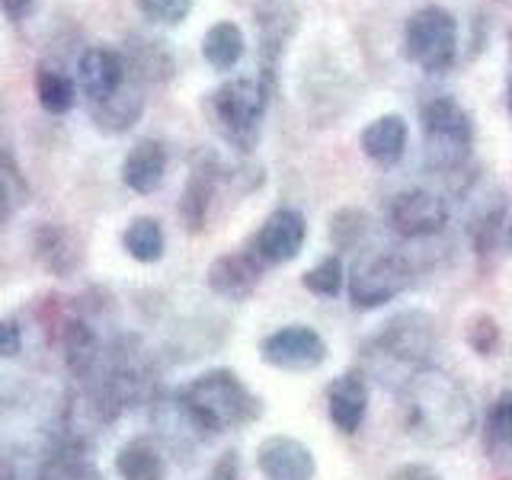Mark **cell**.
<instances>
[{
  "label": "cell",
  "mask_w": 512,
  "mask_h": 480,
  "mask_svg": "<svg viewBox=\"0 0 512 480\" xmlns=\"http://www.w3.org/2000/svg\"><path fill=\"white\" fill-rule=\"evenodd\" d=\"M400 416H404L407 436L423 448H455L477 426L468 388L436 365H426L404 381Z\"/></svg>",
  "instance_id": "6da1fadb"
},
{
  "label": "cell",
  "mask_w": 512,
  "mask_h": 480,
  "mask_svg": "<svg viewBox=\"0 0 512 480\" xmlns=\"http://www.w3.org/2000/svg\"><path fill=\"white\" fill-rule=\"evenodd\" d=\"M176 407L202 436H221V432L244 429L260 420V397H256L231 368H212L199 378L183 384L176 394Z\"/></svg>",
  "instance_id": "7a4b0ae2"
},
{
  "label": "cell",
  "mask_w": 512,
  "mask_h": 480,
  "mask_svg": "<svg viewBox=\"0 0 512 480\" xmlns=\"http://www.w3.org/2000/svg\"><path fill=\"white\" fill-rule=\"evenodd\" d=\"M423 154L432 170L455 173L468 164L474 148V122L455 96H432L420 109Z\"/></svg>",
  "instance_id": "3957f363"
},
{
  "label": "cell",
  "mask_w": 512,
  "mask_h": 480,
  "mask_svg": "<svg viewBox=\"0 0 512 480\" xmlns=\"http://www.w3.org/2000/svg\"><path fill=\"white\" fill-rule=\"evenodd\" d=\"M269 103V87L260 77H234L208 96V116L237 151H250L260 138L263 112Z\"/></svg>",
  "instance_id": "277c9868"
},
{
  "label": "cell",
  "mask_w": 512,
  "mask_h": 480,
  "mask_svg": "<svg viewBox=\"0 0 512 480\" xmlns=\"http://www.w3.org/2000/svg\"><path fill=\"white\" fill-rule=\"evenodd\" d=\"M404 55L426 74H445L458 61V20L436 4L416 10L404 26Z\"/></svg>",
  "instance_id": "5b68a950"
},
{
  "label": "cell",
  "mask_w": 512,
  "mask_h": 480,
  "mask_svg": "<svg viewBox=\"0 0 512 480\" xmlns=\"http://www.w3.org/2000/svg\"><path fill=\"white\" fill-rule=\"evenodd\" d=\"M413 282V269L400 253H368L349 272V298L359 311H372L404 295Z\"/></svg>",
  "instance_id": "8992f818"
},
{
  "label": "cell",
  "mask_w": 512,
  "mask_h": 480,
  "mask_svg": "<svg viewBox=\"0 0 512 480\" xmlns=\"http://www.w3.org/2000/svg\"><path fill=\"white\" fill-rule=\"evenodd\" d=\"M432 343H436L432 317L423 311H404L384 324V330L375 340V349H378V356L391 359L397 365H413V372H420V368H426Z\"/></svg>",
  "instance_id": "52a82bcc"
},
{
  "label": "cell",
  "mask_w": 512,
  "mask_h": 480,
  "mask_svg": "<svg viewBox=\"0 0 512 480\" xmlns=\"http://www.w3.org/2000/svg\"><path fill=\"white\" fill-rule=\"evenodd\" d=\"M384 218H388V228L407 240H420V237H436L445 231L448 224V205L442 196L429 189H404L394 192L384 205Z\"/></svg>",
  "instance_id": "ba28073f"
},
{
  "label": "cell",
  "mask_w": 512,
  "mask_h": 480,
  "mask_svg": "<svg viewBox=\"0 0 512 480\" xmlns=\"http://www.w3.org/2000/svg\"><path fill=\"white\" fill-rule=\"evenodd\" d=\"M260 356L272 368H285V372H311V368L324 365L327 343L314 327L308 324H288L272 330L260 343Z\"/></svg>",
  "instance_id": "9c48e42d"
},
{
  "label": "cell",
  "mask_w": 512,
  "mask_h": 480,
  "mask_svg": "<svg viewBox=\"0 0 512 480\" xmlns=\"http://www.w3.org/2000/svg\"><path fill=\"white\" fill-rule=\"evenodd\" d=\"M304 240H308V221L298 208H276L253 234L250 250L263 266H282L304 250Z\"/></svg>",
  "instance_id": "30bf717a"
},
{
  "label": "cell",
  "mask_w": 512,
  "mask_h": 480,
  "mask_svg": "<svg viewBox=\"0 0 512 480\" xmlns=\"http://www.w3.org/2000/svg\"><path fill=\"white\" fill-rule=\"evenodd\" d=\"M128 80H132V71H128L125 55L116 52V48L93 45L80 55L77 87L87 96L90 106H100V103L112 100V96H119L128 87Z\"/></svg>",
  "instance_id": "8fae6325"
},
{
  "label": "cell",
  "mask_w": 512,
  "mask_h": 480,
  "mask_svg": "<svg viewBox=\"0 0 512 480\" xmlns=\"http://www.w3.org/2000/svg\"><path fill=\"white\" fill-rule=\"evenodd\" d=\"M256 468L266 480H314V452L295 436H269L256 448Z\"/></svg>",
  "instance_id": "7c38bea8"
},
{
  "label": "cell",
  "mask_w": 512,
  "mask_h": 480,
  "mask_svg": "<svg viewBox=\"0 0 512 480\" xmlns=\"http://www.w3.org/2000/svg\"><path fill=\"white\" fill-rule=\"evenodd\" d=\"M263 276V263L256 260V253L247 250H237V253H224L218 260L208 266V288L221 298H231V301H244L253 295V288L260 285Z\"/></svg>",
  "instance_id": "4fadbf2b"
},
{
  "label": "cell",
  "mask_w": 512,
  "mask_h": 480,
  "mask_svg": "<svg viewBox=\"0 0 512 480\" xmlns=\"http://www.w3.org/2000/svg\"><path fill=\"white\" fill-rule=\"evenodd\" d=\"M327 413L330 423L343 436H356L368 413V381L359 368H349L327 388Z\"/></svg>",
  "instance_id": "5bb4252c"
},
{
  "label": "cell",
  "mask_w": 512,
  "mask_h": 480,
  "mask_svg": "<svg viewBox=\"0 0 512 480\" xmlns=\"http://www.w3.org/2000/svg\"><path fill=\"white\" fill-rule=\"evenodd\" d=\"M167 180V151L164 144L154 138L138 141L132 151L122 160V183L138 192V196H148V192H157Z\"/></svg>",
  "instance_id": "9a60e30c"
},
{
  "label": "cell",
  "mask_w": 512,
  "mask_h": 480,
  "mask_svg": "<svg viewBox=\"0 0 512 480\" xmlns=\"http://www.w3.org/2000/svg\"><path fill=\"white\" fill-rule=\"evenodd\" d=\"M218 183H221V167L215 160H199L192 167V176L180 199V218L186 224V231L199 234L208 224V212H212V202L218 196Z\"/></svg>",
  "instance_id": "2e32d148"
},
{
  "label": "cell",
  "mask_w": 512,
  "mask_h": 480,
  "mask_svg": "<svg viewBox=\"0 0 512 480\" xmlns=\"http://www.w3.org/2000/svg\"><path fill=\"white\" fill-rule=\"evenodd\" d=\"M298 26V13L295 7L276 0L272 7L260 10V61H263V84H272V74H276V64L285 52V42L295 36Z\"/></svg>",
  "instance_id": "e0dca14e"
},
{
  "label": "cell",
  "mask_w": 512,
  "mask_h": 480,
  "mask_svg": "<svg viewBox=\"0 0 512 480\" xmlns=\"http://www.w3.org/2000/svg\"><path fill=\"white\" fill-rule=\"evenodd\" d=\"M407 135L410 128L404 122V116H397V112H388V116H378L375 122H368L362 128V154L368 160H375L381 167H391L397 164L400 157L407 151Z\"/></svg>",
  "instance_id": "ac0fdd59"
},
{
  "label": "cell",
  "mask_w": 512,
  "mask_h": 480,
  "mask_svg": "<svg viewBox=\"0 0 512 480\" xmlns=\"http://www.w3.org/2000/svg\"><path fill=\"white\" fill-rule=\"evenodd\" d=\"M61 352H64V365L77 381H90L96 378V368L103 362V349L96 333L84 324V320H64L61 327Z\"/></svg>",
  "instance_id": "d6986e66"
},
{
  "label": "cell",
  "mask_w": 512,
  "mask_h": 480,
  "mask_svg": "<svg viewBox=\"0 0 512 480\" xmlns=\"http://www.w3.org/2000/svg\"><path fill=\"white\" fill-rule=\"evenodd\" d=\"M116 471L122 480H164L167 458L151 439H128L116 452Z\"/></svg>",
  "instance_id": "ffe728a7"
},
{
  "label": "cell",
  "mask_w": 512,
  "mask_h": 480,
  "mask_svg": "<svg viewBox=\"0 0 512 480\" xmlns=\"http://www.w3.org/2000/svg\"><path fill=\"white\" fill-rule=\"evenodd\" d=\"M141 109H144V84H138V80L132 77L119 96H112V100H106L100 106H90V116L96 125L103 128V132L119 135V132H128V128L138 122Z\"/></svg>",
  "instance_id": "44dd1931"
},
{
  "label": "cell",
  "mask_w": 512,
  "mask_h": 480,
  "mask_svg": "<svg viewBox=\"0 0 512 480\" xmlns=\"http://www.w3.org/2000/svg\"><path fill=\"white\" fill-rule=\"evenodd\" d=\"M247 52V39H244V29L231 20H221L212 29L205 32L202 39V58L212 64L215 71H231L240 64Z\"/></svg>",
  "instance_id": "7402d4cb"
},
{
  "label": "cell",
  "mask_w": 512,
  "mask_h": 480,
  "mask_svg": "<svg viewBox=\"0 0 512 480\" xmlns=\"http://www.w3.org/2000/svg\"><path fill=\"white\" fill-rule=\"evenodd\" d=\"M122 247L138 263H157V260H164L167 237L157 218L141 215L135 221H128V228L122 231Z\"/></svg>",
  "instance_id": "603a6c76"
},
{
  "label": "cell",
  "mask_w": 512,
  "mask_h": 480,
  "mask_svg": "<svg viewBox=\"0 0 512 480\" xmlns=\"http://www.w3.org/2000/svg\"><path fill=\"white\" fill-rule=\"evenodd\" d=\"M484 448L493 461L512 458V388L493 400L484 420Z\"/></svg>",
  "instance_id": "cb8c5ba5"
},
{
  "label": "cell",
  "mask_w": 512,
  "mask_h": 480,
  "mask_svg": "<svg viewBox=\"0 0 512 480\" xmlns=\"http://www.w3.org/2000/svg\"><path fill=\"white\" fill-rule=\"evenodd\" d=\"M128 71L138 80V84H157V80H167L173 74V58L164 48V42H135L128 45L125 52Z\"/></svg>",
  "instance_id": "d4e9b609"
},
{
  "label": "cell",
  "mask_w": 512,
  "mask_h": 480,
  "mask_svg": "<svg viewBox=\"0 0 512 480\" xmlns=\"http://www.w3.org/2000/svg\"><path fill=\"white\" fill-rule=\"evenodd\" d=\"M36 96H39V106L45 112L64 116V112H71L77 103V84L64 71L42 64V68L36 71Z\"/></svg>",
  "instance_id": "484cf974"
},
{
  "label": "cell",
  "mask_w": 512,
  "mask_h": 480,
  "mask_svg": "<svg viewBox=\"0 0 512 480\" xmlns=\"http://www.w3.org/2000/svg\"><path fill=\"white\" fill-rule=\"evenodd\" d=\"M36 253H39V260L52 269V272H68L77 260V253H74V244H71V237L64 234L61 228H52V224H45V228H39L36 234Z\"/></svg>",
  "instance_id": "4316f807"
},
{
  "label": "cell",
  "mask_w": 512,
  "mask_h": 480,
  "mask_svg": "<svg viewBox=\"0 0 512 480\" xmlns=\"http://www.w3.org/2000/svg\"><path fill=\"white\" fill-rule=\"evenodd\" d=\"M346 269H343V260L340 256H324L317 266H311L308 272L301 276V285L308 288V292L320 295V298H336L343 292L346 285Z\"/></svg>",
  "instance_id": "83f0119b"
},
{
  "label": "cell",
  "mask_w": 512,
  "mask_h": 480,
  "mask_svg": "<svg viewBox=\"0 0 512 480\" xmlns=\"http://www.w3.org/2000/svg\"><path fill=\"white\" fill-rule=\"evenodd\" d=\"M0 186H4V218L10 221L29 202V183L10 151H4V160H0Z\"/></svg>",
  "instance_id": "f1b7e54d"
},
{
  "label": "cell",
  "mask_w": 512,
  "mask_h": 480,
  "mask_svg": "<svg viewBox=\"0 0 512 480\" xmlns=\"http://www.w3.org/2000/svg\"><path fill=\"white\" fill-rule=\"evenodd\" d=\"M464 340L477 356H493L500 349V324L490 314H474L464 327Z\"/></svg>",
  "instance_id": "f546056e"
},
{
  "label": "cell",
  "mask_w": 512,
  "mask_h": 480,
  "mask_svg": "<svg viewBox=\"0 0 512 480\" xmlns=\"http://www.w3.org/2000/svg\"><path fill=\"white\" fill-rule=\"evenodd\" d=\"M138 10L144 13V20H151V23L180 26L192 10V0H138Z\"/></svg>",
  "instance_id": "4dcf8cb0"
},
{
  "label": "cell",
  "mask_w": 512,
  "mask_h": 480,
  "mask_svg": "<svg viewBox=\"0 0 512 480\" xmlns=\"http://www.w3.org/2000/svg\"><path fill=\"white\" fill-rule=\"evenodd\" d=\"M0 333H4V343H0V356L4 359H16L23 349V336H20V324H16L13 317L4 320V327H0Z\"/></svg>",
  "instance_id": "1f68e13d"
},
{
  "label": "cell",
  "mask_w": 512,
  "mask_h": 480,
  "mask_svg": "<svg viewBox=\"0 0 512 480\" xmlns=\"http://www.w3.org/2000/svg\"><path fill=\"white\" fill-rule=\"evenodd\" d=\"M205 480H240V458H237V452H224L212 464V471H208Z\"/></svg>",
  "instance_id": "d6a6232c"
},
{
  "label": "cell",
  "mask_w": 512,
  "mask_h": 480,
  "mask_svg": "<svg viewBox=\"0 0 512 480\" xmlns=\"http://www.w3.org/2000/svg\"><path fill=\"white\" fill-rule=\"evenodd\" d=\"M391 480H442L436 471L429 468V464H400V468L391 474Z\"/></svg>",
  "instance_id": "836d02e7"
},
{
  "label": "cell",
  "mask_w": 512,
  "mask_h": 480,
  "mask_svg": "<svg viewBox=\"0 0 512 480\" xmlns=\"http://www.w3.org/2000/svg\"><path fill=\"white\" fill-rule=\"evenodd\" d=\"M0 4H4V13H7L10 23H20L23 16L29 13V7L36 4V0H0Z\"/></svg>",
  "instance_id": "e575fe53"
},
{
  "label": "cell",
  "mask_w": 512,
  "mask_h": 480,
  "mask_svg": "<svg viewBox=\"0 0 512 480\" xmlns=\"http://www.w3.org/2000/svg\"><path fill=\"white\" fill-rule=\"evenodd\" d=\"M506 112L512 119V29H509V84H506Z\"/></svg>",
  "instance_id": "d590c367"
},
{
  "label": "cell",
  "mask_w": 512,
  "mask_h": 480,
  "mask_svg": "<svg viewBox=\"0 0 512 480\" xmlns=\"http://www.w3.org/2000/svg\"><path fill=\"white\" fill-rule=\"evenodd\" d=\"M240 4H247V7H256V10H266V7H272L276 0H240Z\"/></svg>",
  "instance_id": "8d00e7d4"
},
{
  "label": "cell",
  "mask_w": 512,
  "mask_h": 480,
  "mask_svg": "<svg viewBox=\"0 0 512 480\" xmlns=\"http://www.w3.org/2000/svg\"><path fill=\"white\" fill-rule=\"evenodd\" d=\"M506 244H509V247H512V221H509V224H506Z\"/></svg>",
  "instance_id": "74e56055"
}]
</instances>
